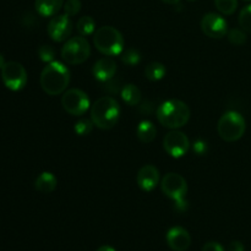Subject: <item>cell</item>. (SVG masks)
Returning <instances> with one entry per match:
<instances>
[{
    "mask_svg": "<svg viewBox=\"0 0 251 251\" xmlns=\"http://www.w3.org/2000/svg\"><path fill=\"white\" fill-rule=\"evenodd\" d=\"M162 1L166 2V4H169V5H176V4H178L180 0H162Z\"/></svg>",
    "mask_w": 251,
    "mask_h": 251,
    "instance_id": "obj_33",
    "label": "cell"
},
{
    "mask_svg": "<svg viewBox=\"0 0 251 251\" xmlns=\"http://www.w3.org/2000/svg\"><path fill=\"white\" fill-rule=\"evenodd\" d=\"M166 66L158 61H153L150 63L149 65L145 68V76L147 80L150 81H159L166 76Z\"/></svg>",
    "mask_w": 251,
    "mask_h": 251,
    "instance_id": "obj_20",
    "label": "cell"
},
{
    "mask_svg": "<svg viewBox=\"0 0 251 251\" xmlns=\"http://www.w3.org/2000/svg\"><path fill=\"white\" fill-rule=\"evenodd\" d=\"M201 29L210 38H222L228 33L227 21L221 15L208 12L201 20Z\"/></svg>",
    "mask_w": 251,
    "mask_h": 251,
    "instance_id": "obj_11",
    "label": "cell"
},
{
    "mask_svg": "<svg viewBox=\"0 0 251 251\" xmlns=\"http://www.w3.org/2000/svg\"><path fill=\"white\" fill-rule=\"evenodd\" d=\"M166 240L173 251H186L191 245V237L183 227H172L167 232Z\"/></svg>",
    "mask_w": 251,
    "mask_h": 251,
    "instance_id": "obj_13",
    "label": "cell"
},
{
    "mask_svg": "<svg viewBox=\"0 0 251 251\" xmlns=\"http://www.w3.org/2000/svg\"><path fill=\"white\" fill-rule=\"evenodd\" d=\"M163 147L169 156L180 158L188 153L190 149V141L184 132L179 130H172L164 136Z\"/></svg>",
    "mask_w": 251,
    "mask_h": 251,
    "instance_id": "obj_10",
    "label": "cell"
},
{
    "mask_svg": "<svg viewBox=\"0 0 251 251\" xmlns=\"http://www.w3.org/2000/svg\"><path fill=\"white\" fill-rule=\"evenodd\" d=\"M63 6L64 0H36L34 1L37 12L43 17L55 16Z\"/></svg>",
    "mask_w": 251,
    "mask_h": 251,
    "instance_id": "obj_16",
    "label": "cell"
},
{
    "mask_svg": "<svg viewBox=\"0 0 251 251\" xmlns=\"http://www.w3.org/2000/svg\"><path fill=\"white\" fill-rule=\"evenodd\" d=\"M56 184H58V180L54 174L49 173V172H43L37 176L36 181H34V188L39 193L50 194L56 189Z\"/></svg>",
    "mask_w": 251,
    "mask_h": 251,
    "instance_id": "obj_17",
    "label": "cell"
},
{
    "mask_svg": "<svg viewBox=\"0 0 251 251\" xmlns=\"http://www.w3.org/2000/svg\"><path fill=\"white\" fill-rule=\"evenodd\" d=\"M120 117V107L117 100L104 96L96 100L91 107V120L95 126L102 130H109L117 125Z\"/></svg>",
    "mask_w": 251,
    "mask_h": 251,
    "instance_id": "obj_3",
    "label": "cell"
},
{
    "mask_svg": "<svg viewBox=\"0 0 251 251\" xmlns=\"http://www.w3.org/2000/svg\"><path fill=\"white\" fill-rule=\"evenodd\" d=\"M54 55H55V51H54V49L50 46L39 47L38 56L42 61H44V63H51V61H54Z\"/></svg>",
    "mask_w": 251,
    "mask_h": 251,
    "instance_id": "obj_28",
    "label": "cell"
},
{
    "mask_svg": "<svg viewBox=\"0 0 251 251\" xmlns=\"http://www.w3.org/2000/svg\"><path fill=\"white\" fill-rule=\"evenodd\" d=\"M202 251H225V248L217 242H208L202 247Z\"/></svg>",
    "mask_w": 251,
    "mask_h": 251,
    "instance_id": "obj_30",
    "label": "cell"
},
{
    "mask_svg": "<svg viewBox=\"0 0 251 251\" xmlns=\"http://www.w3.org/2000/svg\"><path fill=\"white\" fill-rule=\"evenodd\" d=\"M140 60H141V55H140L139 50H136V49L129 48L126 50H123L122 61L124 64H126V65H137L140 63Z\"/></svg>",
    "mask_w": 251,
    "mask_h": 251,
    "instance_id": "obj_24",
    "label": "cell"
},
{
    "mask_svg": "<svg viewBox=\"0 0 251 251\" xmlns=\"http://www.w3.org/2000/svg\"><path fill=\"white\" fill-rule=\"evenodd\" d=\"M81 1L80 0H68V1L64 2V14L68 15L69 17H73L75 15H77L81 10Z\"/></svg>",
    "mask_w": 251,
    "mask_h": 251,
    "instance_id": "obj_27",
    "label": "cell"
},
{
    "mask_svg": "<svg viewBox=\"0 0 251 251\" xmlns=\"http://www.w3.org/2000/svg\"><path fill=\"white\" fill-rule=\"evenodd\" d=\"M90 43L85 37H73L65 42L60 51V55L69 65H78L90 58Z\"/></svg>",
    "mask_w": 251,
    "mask_h": 251,
    "instance_id": "obj_7",
    "label": "cell"
},
{
    "mask_svg": "<svg viewBox=\"0 0 251 251\" xmlns=\"http://www.w3.org/2000/svg\"><path fill=\"white\" fill-rule=\"evenodd\" d=\"M122 98L126 104L129 105H137L141 102V91L137 86L132 85V83H127L123 87L122 90Z\"/></svg>",
    "mask_w": 251,
    "mask_h": 251,
    "instance_id": "obj_19",
    "label": "cell"
},
{
    "mask_svg": "<svg viewBox=\"0 0 251 251\" xmlns=\"http://www.w3.org/2000/svg\"><path fill=\"white\" fill-rule=\"evenodd\" d=\"M247 1H250V0H247Z\"/></svg>",
    "mask_w": 251,
    "mask_h": 251,
    "instance_id": "obj_36",
    "label": "cell"
},
{
    "mask_svg": "<svg viewBox=\"0 0 251 251\" xmlns=\"http://www.w3.org/2000/svg\"><path fill=\"white\" fill-rule=\"evenodd\" d=\"M76 28H77V32L80 33V36H91V34H93L96 32V22L91 16H82L77 21Z\"/></svg>",
    "mask_w": 251,
    "mask_h": 251,
    "instance_id": "obj_21",
    "label": "cell"
},
{
    "mask_svg": "<svg viewBox=\"0 0 251 251\" xmlns=\"http://www.w3.org/2000/svg\"><path fill=\"white\" fill-rule=\"evenodd\" d=\"M157 119L164 127L176 130L183 127L190 119L188 104L180 100H168L157 108Z\"/></svg>",
    "mask_w": 251,
    "mask_h": 251,
    "instance_id": "obj_2",
    "label": "cell"
},
{
    "mask_svg": "<svg viewBox=\"0 0 251 251\" xmlns=\"http://www.w3.org/2000/svg\"><path fill=\"white\" fill-rule=\"evenodd\" d=\"M156 126L149 120H142L136 129V136L142 144H151L156 139Z\"/></svg>",
    "mask_w": 251,
    "mask_h": 251,
    "instance_id": "obj_18",
    "label": "cell"
},
{
    "mask_svg": "<svg viewBox=\"0 0 251 251\" xmlns=\"http://www.w3.org/2000/svg\"><path fill=\"white\" fill-rule=\"evenodd\" d=\"M229 251H244V245L240 242H232L229 245Z\"/></svg>",
    "mask_w": 251,
    "mask_h": 251,
    "instance_id": "obj_31",
    "label": "cell"
},
{
    "mask_svg": "<svg viewBox=\"0 0 251 251\" xmlns=\"http://www.w3.org/2000/svg\"><path fill=\"white\" fill-rule=\"evenodd\" d=\"M227 36H228V41H229L232 44H234V46H242V44H244L245 41H247V34L244 33L243 29H238V28L230 29V31L227 33Z\"/></svg>",
    "mask_w": 251,
    "mask_h": 251,
    "instance_id": "obj_26",
    "label": "cell"
},
{
    "mask_svg": "<svg viewBox=\"0 0 251 251\" xmlns=\"http://www.w3.org/2000/svg\"><path fill=\"white\" fill-rule=\"evenodd\" d=\"M41 87L47 95L58 96L66 91L70 83V71L60 61H51L42 70Z\"/></svg>",
    "mask_w": 251,
    "mask_h": 251,
    "instance_id": "obj_1",
    "label": "cell"
},
{
    "mask_svg": "<svg viewBox=\"0 0 251 251\" xmlns=\"http://www.w3.org/2000/svg\"><path fill=\"white\" fill-rule=\"evenodd\" d=\"M61 105L69 114L80 117L90 109V98L87 93L80 88H70L65 91L61 97Z\"/></svg>",
    "mask_w": 251,
    "mask_h": 251,
    "instance_id": "obj_8",
    "label": "cell"
},
{
    "mask_svg": "<svg viewBox=\"0 0 251 251\" xmlns=\"http://www.w3.org/2000/svg\"><path fill=\"white\" fill-rule=\"evenodd\" d=\"M161 189L166 196L176 202V208L180 212L186 210L185 196L188 193V184L184 176L178 173H168L161 181Z\"/></svg>",
    "mask_w": 251,
    "mask_h": 251,
    "instance_id": "obj_6",
    "label": "cell"
},
{
    "mask_svg": "<svg viewBox=\"0 0 251 251\" xmlns=\"http://www.w3.org/2000/svg\"><path fill=\"white\" fill-rule=\"evenodd\" d=\"M238 21H239V26L242 27L243 31L251 33V4L245 6L240 11Z\"/></svg>",
    "mask_w": 251,
    "mask_h": 251,
    "instance_id": "obj_25",
    "label": "cell"
},
{
    "mask_svg": "<svg viewBox=\"0 0 251 251\" xmlns=\"http://www.w3.org/2000/svg\"><path fill=\"white\" fill-rule=\"evenodd\" d=\"M136 181L142 191L150 193V191L154 190L159 184V171L152 164H146L140 168Z\"/></svg>",
    "mask_w": 251,
    "mask_h": 251,
    "instance_id": "obj_14",
    "label": "cell"
},
{
    "mask_svg": "<svg viewBox=\"0 0 251 251\" xmlns=\"http://www.w3.org/2000/svg\"><path fill=\"white\" fill-rule=\"evenodd\" d=\"M93 44L105 56L120 55L124 50L123 34L112 26L100 27L93 33Z\"/></svg>",
    "mask_w": 251,
    "mask_h": 251,
    "instance_id": "obj_4",
    "label": "cell"
},
{
    "mask_svg": "<svg viewBox=\"0 0 251 251\" xmlns=\"http://www.w3.org/2000/svg\"><path fill=\"white\" fill-rule=\"evenodd\" d=\"M189 1H195V0H189Z\"/></svg>",
    "mask_w": 251,
    "mask_h": 251,
    "instance_id": "obj_35",
    "label": "cell"
},
{
    "mask_svg": "<svg viewBox=\"0 0 251 251\" xmlns=\"http://www.w3.org/2000/svg\"><path fill=\"white\" fill-rule=\"evenodd\" d=\"M247 129V123L240 113L229 110L218 120L217 131L221 139L226 142H234L242 139Z\"/></svg>",
    "mask_w": 251,
    "mask_h": 251,
    "instance_id": "obj_5",
    "label": "cell"
},
{
    "mask_svg": "<svg viewBox=\"0 0 251 251\" xmlns=\"http://www.w3.org/2000/svg\"><path fill=\"white\" fill-rule=\"evenodd\" d=\"M48 34L54 42H64L70 37L73 31V24L68 15H55L49 21Z\"/></svg>",
    "mask_w": 251,
    "mask_h": 251,
    "instance_id": "obj_12",
    "label": "cell"
},
{
    "mask_svg": "<svg viewBox=\"0 0 251 251\" xmlns=\"http://www.w3.org/2000/svg\"><path fill=\"white\" fill-rule=\"evenodd\" d=\"M5 63H6V61H5L4 56H2V54H0V70H1L2 66L5 65Z\"/></svg>",
    "mask_w": 251,
    "mask_h": 251,
    "instance_id": "obj_34",
    "label": "cell"
},
{
    "mask_svg": "<svg viewBox=\"0 0 251 251\" xmlns=\"http://www.w3.org/2000/svg\"><path fill=\"white\" fill-rule=\"evenodd\" d=\"M207 142L203 141V140L199 139L193 144V151L198 156H205L207 153Z\"/></svg>",
    "mask_w": 251,
    "mask_h": 251,
    "instance_id": "obj_29",
    "label": "cell"
},
{
    "mask_svg": "<svg viewBox=\"0 0 251 251\" xmlns=\"http://www.w3.org/2000/svg\"><path fill=\"white\" fill-rule=\"evenodd\" d=\"M97 251H117V250H115L113 247H110V245H103V247L98 248Z\"/></svg>",
    "mask_w": 251,
    "mask_h": 251,
    "instance_id": "obj_32",
    "label": "cell"
},
{
    "mask_svg": "<svg viewBox=\"0 0 251 251\" xmlns=\"http://www.w3.org/2000/svg\"><path fill=\"white\" fill-rule=\"evenodd\" d=\"M218 11L223 15L234 14L238 7V0H215Z\"/></svg>",
    "mask_w": 251,
    "mask_h": 251,
    "instance_id": "obj_22",
    "label": "cell"
},
{
    "mask_svg": "<svg viewBox=\"0 0 251 251\" xmlns=\"http://www.w3.org/2000/svg\"><path fill=\"white\" fill-rule=\"evenodd\" d=\"M92 73L96 80L100 81V82H107L114 77L115 73H117V64L110 56H104L96 61Z\"/></svg>",
    "mask_w": 251,
    "mask_h": 251,
    "instance_id": "obj_15",
    "label": "cell"
},
{
    "mask_svg": "<svg viewBox=\"0 0 251 251\" xmlns=\"http://www.w3.org/2000/svg\"><path fill=\"white\" fill-rule=\"evenodd\" d=\"M1 80L11 91H20L26 86V69L17 61H7L1 69Z\"/></svg>",
    "mask_w": 251,
    "mask_h": 251,
    "instance_id": "obj_9",
    "label": "cell"
},
{
    "mask_svg": "<svg viewBox=\"0 0 251 251\" xmlns=\"http://www.w3.org/2000/svg\"><path fill=\"white\" fill-rule=\"evenodd\" d=\"M93 122L91 119H80L78 122L75 123V126H74V131L76 132V135L78 136H87L92 132Z\"/></svg>",
    "mask_w": 251,
    "mask_h": 251,
    "instance_id": "obj_23",
    "label": "cell"
}]
</instances>
